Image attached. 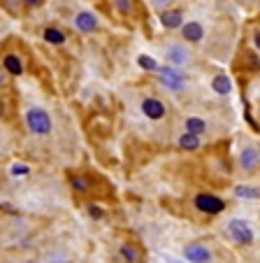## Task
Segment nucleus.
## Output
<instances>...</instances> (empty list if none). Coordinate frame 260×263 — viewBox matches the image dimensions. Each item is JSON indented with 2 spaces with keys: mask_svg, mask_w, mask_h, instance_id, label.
<instances>
[{
  "mask_svg": "<svg viewBox=\"0 0 260 263\" xmlns=\"http://www.w3.org/2000/svg\"><path fill=\"white\" fill-rule=\"evenodd\" d=\"M72 28L82 35H91L100 28V16L93 10H79L72 16Z\"/></svg>",
  "mask_w": 260,
  "mask_h": 263,
  "instance_id": "nucleus-8",
  "label": "nucleus"
},
{
  "mask_svg": "<svg viewBox=\"0 0 260 263\" xmlns=\"http://www.w3.org/2000/svg\"><path fill=\"white\" fill-rule=\"evenodd\" d=\"M19 263H39V261H35V258H24V261H19Z\"/></svg>",
  "mask_w": 260,
  "mask_h": 263,
  "instance_id": "nucleus-27",
  "label": "nucleus"
},
{
  "mask_svg": "<svg viewBox=\"0 0 260 263\" xmlns=\"http://www.w3.org/2000/svg\"><path fill=\"white\" fill-rule=\"evenodd\" d=\"M207 128H209V124H207V119H202V117H186L184 119V133H191V135H205Z\"/></svg>",
  "mask_w": 260,
  "mask_h": 263,
  "instance_id": "nucleus-16",
  "label": "nucleus"
},
{
  "mask_svg": "<svg viewBox=\"0 0 260 263\" xmlns=\"http://www.w3.org/2000/svg\"><path fill=\"white\" fill-rule=\"evenodd\" d=\"M68 182H70V189H72L77 196H86L91 191V186H93L91 177L89 175H84V173H70Z\"/></svg>",
  "mask_w": 260,
  "mask_h": 263,
  "instance_id": "nucleus-14",
  "label": "nucleus"
},
{
  "mask_svg": "<svg viewBox=\"0 0 260 263\" xmlns=\"http://www.w3.org/2000/svg\"><path fill=\"white\" fill-rule=\"evenodd\" d=\"M24 3V7H28V10H37V7L45 5V0H21Z\"/></svg>",
  "mask_w": 260,
  "mask_h": 263,
  "instance_id": "nucleus-25",
  "label": "nucleus"
},
{
  "mask_svg": "<svg viewBox=\"0 0 260 263\" xmlns=\"http://www.w3.org/2000/svg\"><path fill=\"white\" fill-rule=\"evenodd\" d=\"M200 144H202L200 135H191V133H182L177 140V147L184 149V152H195V149H200Z\"/></svg>",
  "mask_w": 260,
  "mask_h": 263,
  "instance_id": "nucleus-18",
  "label": "nucleus"
},
{
  "mask_svg": "<svg viewBox=\"0 0 260 263\" xmlns=\"http://www.w3.org/2000/svg\"><path fill=\"white\" fill-rule=\"evenodd\" d=\"M251 42H253L255 51H260V30H255V33L251 35Z\"/></svg>",
  "mask_w": 260,
  "mask_h": 263,
  "instance_id": "nucleus-26",
  "label": "nucleus"
},
{
  "mask_svg": "<svg viewBox=\"0 0 260 263\" xmlns=\"http://www.w3.org/2000/svg\"><path fill=\"white\" fill-rule=\"evenodd\" d=\"M158 74V82H161V86H165L167 91H172V93H182V91H186L188 86V77L186 72H184L182 68H174V65H161V68L156 70Z\"/></svg>",
  "mask_w": 260,
  "mask_h": 263,
  "instance_id": "nucleus-4",
  "label": "nucleus"
},
{
  "mask_svg": "<svg viewBox=\"0 0 260 263\" xmlns=\"http://www.w3.org/2000/svg\"><path fill=\"white\" fill-rule=\"evenodd\" d=\"M193 205H195L197 212L207 214V217H216V214H221L223 210H226V200H223L221 196L209 194V191L197 194L195 198H193Z\"/></svg>",
  "mask_w": 260,
  "mask_h": 263,
  "instance_id": "nucleus-6",
  "label": "nucleus"
},
{
  "mask_svg": "<svg viewBox=\"0 0 260 263\" xmlns=\"http://www.w3.org/2000/svg\"><path fill=\"white\" fill-rule=\"evenodd\" d=\"M209 86L214 89V93H218V96H228V93L232 91V80L228 77V74H223V72H216L214 77H211Z\"/></svg>",
  "mask_w": 260,
  "mask_h": 263,
  "instance_id": "nucleus-17",
  "label": "nucleus"
},
{
  "mask_svg": "<svg viewBox=\"0 0 260 263\" xmlns=\"http://www.w3.org/2000/svg\"><path fill=\"white\" fill-rule=\"evenodd\" d=\"M116 254L123 263H139L142 261V254H139V249L135 247L133 242H121L116 249Z\"/></svg>",
  "mask_w": 260,
  "mask_h": 263,
  "instance_id": "nucleus-15",
  "label": "nucleus"
},
{
  "mask_svg": "<svg viewBox=\"0 0 260 263\" xmlns=\"http://www.w3.org/2000/svg\"><path fill=\"white\" fill-rule=\"evenodd\" d=\"M139 109L149 121H163L167 117V105L158 96H144L142 103H139Z\"/></svg>",
  "mask_w": 260,
  "mask_h": 263,
  "instance_id": "nucleus-9",
  "label": "nucleus"
},
{
  "mask_svg": "<svg viewBox=\"0 0 260 263\" xmlns=\"http://www.w3.org/2000/svg\"><path fill=\"white\" fill-rule=\"evenodd\" d=\"M139 65H142V68H147V70H153V72H156V70H158L156 61H153V59H149V56H139Z\"/></svg>",
  "mask_w": 260,
  "mask_h": 263,
  "instance_id": "nucleus-23",
  "label": "nucleus"
},
{
  "mask_svg": "<svg viewBox=\"0 0 260 263\" xmlns=\"http://www.w3.org/2000/svg\"><path fill=\"white\" fill-rule=\"evenodd\" d=\"M158 19H161V26L165 30H179L184 26V10H177V7L163 10L158 12Z\"/></svg>",
  "mask_w": 260,
  "mask_h": 263,
  "instance_id": "nucleus-12",
  "label": "nucleus"
},
{
  "mask_svg": "<svg viewBox=\"0 0 260 263\" xmlns=\"http://www.w3.org/2000/svg\"><path fill=\"white\" fill-rule=\"evenodd\" d=\"M86 212H89V217H93V219H103L105 217V210L100 208V205H93V203L86 205Z\"/></svg>",
  "mask_w": 260,
  "mask_h": 263,
  "instance_id": "nucleus-22",
  "label": "nucleus"
},
{
  "mask_svg": "<svg viewBox=\"0 0 260 263\" xmlns=\"http://www.w3.org/2000/svg\"><path fill=\"white\" fill-rule=\"evenodd\" d=\"M10 80H12V77L5 72V68L0 65V91H5L7 86H10Z\"/></svg>",
  "mask_w": 260,
  "mask_h": 263,
  "instance_id": "nucleus-24",
  "label": "nucleus"
},
{
  "mask_svg": "<svg viewBox=\"0 0 260 263\" xmlns=\"http://www.w3.org/2000/svg\"><path fill=\"white\" fill-rule=\"evenodd\" d=\"M147 3H149V7H153L156 12H163V10H170L177 0H147Z\"/></svg>",
  "mask_w": 260,
  "mask_h": 263,
  "instance_id": "nucleus-21",
  "label": "nucleus"
},
{
  "mask_svg": "<svg viewBox=\"0 0 260 263\" xmlns=\"http://www.w3.org/2000/svg\"><path fill=\"white\" fill-rule=\"evenodd\" d=\"M179 35H182V40L186 42V45H200V42H205L207 37V28L202 21H184V26L179 28Z\"/></svg>",
  "mask_w": 260,
  "mask_h": 263,
  "instance_id": "nucleus-11",
  "label": "nucleus"
},
{
  "mask_svg": "<svg viewBox=\"0 0 260 263\" xmlns=\"http://www.w3.org/2000/svg\"><path fill=\"white\" fill-rule=\"evenodd\" d=\"M226 231H228V238H230L235 245H242V247L253 245V240H255V233H253V229H251V223L246 221V219H239V217L230 219L228 226H226Z\"/></svg>",
  "mask_w": 260,
  "mask_h": 263,
  "instance_id": "nucleus-5",
  "label": "nucleus"
},
{
  "mask_svg": "<svg viewBox=\"0 0 260 263\" xmlns=\"http://www.w3.org/2000/svg\"><path fill=\"white\" fill-rule=\"evenodd\" d=\"M39 35H42V40L51 47H63L65 42H68V33H65L63 28H58V26H45Z\"/></svg>",
  "mask_w": 260,
  "mask_h": 263,
  "instance_id": "nucleus-13",
  "label": "nucleus"
},
{
  "mask_svg": "<svg viewBox=\"0 0 260 263\" xmlns=\"http://www.w3.org/2000/svg\"><path fill=\"white\" fill-rule=\"evenodd\" d=\"M163 59L167 65H174V68H191L195 63V51L191 49V45H186L184 40H165L161 45Z\"/></svg>",
  "mask_w": 260,
  "mask_h": 263,
  "instance_id": "nucleus-2",
  "label": "nucleus"
},
{
  "mask_svg": "<svg viewBox=\"0 0 260 263\" xmlns=\"http://www.w3.org/2000/svg\"><path fill=\"white\" fill-rule=\"evenodd\" d=\"M109 5H112V10L121 16L135 14V0H109Z\"/></svg>",
  "mask_w": 260,
  "mask_h": 263,
  "instance_id": "nucleus-20",
  "label": "nucleus"
},
{
  "mask_svg": "<svg viewBox=\"0 0 260 263\" xmlns=\"http://www.w3.org/2000/svg\"><path fill=\"white\" fill-rule=\"evenodd\" d=\"M260 165V152L255 144L251 142H244L239 147V152H237V168L242 170V173H253L255 168Z\"/></svg>",
  "mask_w": 260,
  "mask_h": 263,
  "instance_id": "nucleus-7",
  "label": "nucleus"
},
{
  "mask_svg": "<svg viewBox=\"0 0 260 263\" xmlns=\"http://www.w3.org/2000/svg\"><path fill=\"white\" fill-rule=\"evenodd\" d=\"M232 194L237 198H246V200H258L260 198V186H251V184H239L232 189Z\"/></svg>",
  "mask_w": 260,
  "mask_h": 263,
  "instance_id": "nucleus-19",
  "label": "nucleus"
},
{
  "mask_svg": "<svg viewBox=\"0 0 260 263\" xmlns=\"http://www.w3.org/2000/svg\"><path fill=\"white\" fill-rule=\"evenodd\" d=\"M184 258H186L188 263H211L214 261V254H211V249L207 247L205 242H186L184 245Z\"/></svg>",
  "mask_w": 260,
  "mask_h": 263,
  "instance_id": "nucleus-10",
  "label": "nucleus"
},
{
  "mask_svg": "<svg viewBox=\"0 0 260 263\" xmlns=\"http://www.w3.org/2000/svg\"><path fill=\"white\" fill-rule=\"evenodd\" d=\"M24 126L35 138H47L54 130V117L42 105H26L24 107Z\"/></svg>",
  "mask_w": 260,
  "mask_h": 263,
  "instance_id": "nucleus-1",
  "label": "nucleus"
},
{
  "mask_svg": "<svg viewBox=\"0 0 260 263\" xmlns=\"http://www.w3.org/2000/svg\"><path fill=\"white\" fill-rule=\"evenodd\" d=\"M0 65L5 68L10 77H24L26 74V56L19 45L10 42V45L0 47Z\"/></svg>",
  "mask_w": 260,
  "mask_h": 263,
  "instance_id": "nucleus-3",
  "label": "nucleus"
}]
</instances>
